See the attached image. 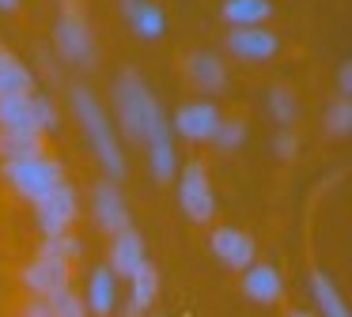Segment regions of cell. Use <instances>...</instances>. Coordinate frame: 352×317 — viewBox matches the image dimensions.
<instances>
[{
	"label": "cell",
	"instance_id": "6da1fadb",
	"mask_svg": "<svg viewBox=\"0 0 352 317\" xmlns=\"http://www.w3.org/2000/svg\"><path fill=\"white\" fill-rule=\"evenodd\" d=\"M114 110H118V121H122L125 136L129 140H148V132H152L163 117L160 102H155V95L148 91V83L140 80L137 72H122L114 83Z\"/></svg>",
	"mask_w": 352,
	"mask_h": 317
},
{
	"label": "cell",
	"instance_id": "7a4b0ae2",
	"mask_svg": "<svg viewBox=\"0 0 352 317\" xmlns=\"http://www.w3.org/2000/svg\"><path fill=\"white\" fill-rule=\"evenodd\" d=\"M72 110H76L80 125H84L87 140H91V148H95V155H99L102 170L110 174V181L125 178L122 143H118L114 132H110V117H107V110L99 106V98H95L87 87H72Z\"/></svg>",
	"mask_w": 352,
	"mask_h": 317
},
{
	"label": "cell",
	"instance_id": "3957f363",
	"mask_svg": "<svg viewBox=\"0 0 352 317\" xmlns=\"http://www.w3.org/2000/svg\"><path fill=\"white\" fill-rule=\"evenodd\" d=\"M4 174H8L12 189L27 200H42L46 193H54L57 185L65 181L61 174V163L57 158H46V155H34V158H19V163H4Z\"/></svg>",
	"mask_w": 352,
	"mask_h": 317
},
{
	"label": "cell",
	"instance_id": "277c9868",
	"mask_svg": "<svg viewBox=\"0 0 352 317\" xmlns=\"http://www.w3.org/2000/svg\"><path fill=\"white\" fill-rule=\"evenodd\" d=\"M178 178V204L182 211L193 219V223H208L216 215V193H212V181H208V170L201 163H186Z\"/></svg>",
	"mask_w": 352,
	"mask_h": 317
},
{
	"label": "cell",
	"instance_id": "5b68a950",
	"mask_svg": "<svg viewBox=\"0 0 352 317\" xmlns=\"http://www.w3.org/2000/svg\"><path fill=\"white\" fill-rule=\"evenodd\" d=\"M54 42H57V49H61V57L76 60V64H84V68L95 64V38H91V30H87V23L80 12H65L61 19H57Z\"/></svg>",
	"mask_w": 352,
	"mask_h": 317
},
{
	"label": "cell",
	"instance_id": "8992f818",
	"mask_svg": "<svg viewBox=\"0 0 352 317\" xmlns=\"http://www.w3.org/2000/svg\"><path fill=\"white\" fill-rule=\"evenodd\" d=\"M34 215H38L42 234H65L69 231L72 219H76V193H72L69 181H61V185H57L54 193H46L42 200H34Z\"/></svg>",
	"mask_w": 352,
	"mask_h": 317
},
{
	"label": "cell",
	"instance_id": "52a82bcc",
	"mask_svg": "<svg viewBox=\"0 0 352 317\" xmlns=\"http://www.w3.org/2000/svg\"><path fill=\"white\" fill-rule=\"evenodd\" d=\"M228 49L239 60H273L280 53V38L265 27H231L228 30Z\"/></svg>",
	"mask_w": 352,
	"mask_h": 317
},
{
	"label": "cell",
	"instance_id": "ba28073f",
	"mask_svg": "<svg viewBox=\"0 0 352 317\" xmlns=\"http://www.w3.org/2000/svg\"><path fill=\"white\" fill-rule=\"evenodd\" d=\"M91 208H95V223L102 226L107 234H118V231H125L129 226V208H125V196H122V189H118V181H99L95 185V193H91Z\"/></svg>",
	"mask_w": 352,
	"mask_h": 317
},
{
	"label": "cell",
	"instance_id": "9c48e42d",
	"mask_svg": "<svg viewBox=\"0 0 352 317\" xmlns=\"http://www.w3.org/2000/svg\"><path fill=\"white\" fill-rule=\"evenodd\" d=\"M23 287L34 298H46L54 291L69 287V261H54V257H34L23 268Z\"/></svg>",
	"mask_w": 352,
	"mask_h": 317
},
{
	"label": "cell",
	"instance_id": "30bf717a",
	"mask_svg": "<svg viewBox=\"0 0 352 317\" xmlns=\"http://www.w3.org/2000/svg\"><path fill=\"white\" fill-rule=\"evenodd\" d=\"M220 110H216L212 102H186V106H178V113H175V128L186 136V140H197V143H205V140H212V132L220 128Z\"/></svg>",
	"mask_w": 352,
	"mask_h": 317
},
{
	"label": "cell",
	"instance_id": "8fae6325",
	"mask_svg": "<svg viewBox=\"0 0 352 317\" xmlns=\"http://www.w3.org/2000/svg\"><path fill=\"white\" fill-rule=\"evenodd\" d=\"M212 253L220 257L228 268H250L254 264V238L243 231H235V226H220V231H212Z\"/></svg>",
	"mask_w": 352,
	"mask_h": 317
},
{
	"label": "cell",
	"instance_id": "7c38bea8",
	"mask_svg": "<svg viewBox=\"0 0 352 317\" xmlns=\"http://www.w3.org/2000/svg\"><path fill=\"white\" fill-rule=\"evenodd\" d=\"M144 261H148L144 238H140L133 226L118 231L114 242H110V272H114V276H133V272H137Z\"/></svg>",
	"mask_w": 352,
	"mask_h": 317
},
{
	"label": "cell",
	"instance_id": "4fadbf2b",
	"mask_svg": "<svg viewBox=\"0 0 352 317\" xmlns=\"http://www.w3.org/2000/svg\"><path fill=\"white\" fill-rule=\"evenodd\" d=\"M243 291L250 302H261V306H273L276 298L284 294V279L273 264H250L243 272Z\"/></svg>",
	"mask_w": 352,
	"mask_h": 317
},
{
	"label": "cell",
	"instance_id": "5bb4252c",
	"mask_svg": "<svg viewBox=\"0 0 352 317\" xmlns=\"http://www.w3.org/2000/svg\"><path fill=\"white\" fill-rule=\"evenodd\" d=\"M148 163H152L155 181H170L178 174V158H175V143H170L167 121H160V125L148 132Z\"/></svg>",
	"mask_w": 352,
	"mask_h": 317
},
{
	"label": "cell",
	"instance_id": "9a60e30c",
	"mask_svg": "<svg viewBox=\"0 0 352 317\" xmlns=\"http://www.w3.org/2000/svg\"><path fill=\"white\" fill-rule=\"evenodd\" d=\"M0 132H38V121H34V106L31 95H12V98H0Z\"/></svg>",
	"mask_w": 352,
	"mask_h": 317
},
{
	"label": "cell",
	"instance_id": "2e32d148",
	"mask_svg": "<svg viewBox=\"0 0 352 317\" xmlns=\"http://www.w3.org/2000/svg\"><path fill=\"white\" fill-rule=\"evenodd\" d=\"M114 306H118V276L110 272V264H99L91 272V283H87V309L107 317Z\"/></svg>",
	"mask_w": 352,
	"mask_h": 317
},
{
	"label": "cell",
	"instance_id": "e0dca14e",
	"mask_svg": "<svg viewBox=\"0 0 352 317\" xmlns=\"http://www.w3.org/2000/svg\"><path fill=\"white\" fill-rule=\"evenodd\" d=\"M129 279H133V294H129V309H125V317H140V314L152 309L155 294H160V272L144 261Z\"/></svg>",
	"mask_w": 352,
	"mask_h": 317
},
{
	"label": "cell",
	"instance_id": "ac0fdd59",
	"mask_svg": "<svg viewBox=\"0 0 352 317\" xmlns=\"http://www.w3.org/2000/svg\"><path fill=\"white\" fill-rule=\"evenodd\" d=\"M186 72H190V80L197 83L201 91H208V95H216V91L223 87V80H228V68H223V60L216 57V53H193V57L186 60Z\"/></svg>",
	"mask_w": 352,
	"mask_h": 317
},
{
	"label": "cell",
	"instance_id": "d6986e66",
	"mask_svg": "<svg viewBox=\"0 0 352 317\" xmlns=\"http://www.w3.org/2000/svg\"><path fill=\"white\" fill-rule=\"evenodd\" d=\"M12 95H34V75L27 64H19L16 57L0 49V98H12Z\"/></svg>",
	"mask_w": 352,
	"mask_h": 317
},
{
	"label": "cell",
	"instance_id": "ffe728a7",
	"mask_svg": "<svg viewBox=\"0 0 352 317\" xmlns=\"http://www.w3.org/2000/svg\"><path fill=\"white\" fill-rule=\"evenodd\" d=\"M125 15H129L133 30H137L140 38H160L163 27H167L163 12L152 4V0H125Z\"/></svg>",
	"mask_w": 352,
	"mask_h": 317
},
{
	"label": "cell",
	"instance_id": "44dd1931",
	"mask_svg": "<svg viewBox=\"0 0 352 317\" xmlns=\"http://www.w3.org/2000/svg\"><path fill=\"white\" fill-rule=\"evenodd\" d=\"M311 294H314V302H318V309H322L318 317H349V306H344L341 291H337L333 279H329L322 268L311 276Z\"/></svg>",
	"mask_w": 352,
	"mask_h": 317
},
{
	"label": "cell",
	"instance_id": "7402d4cb",
	"mask_svg": "<svg viewBox=\"0 0 352 317\" xmlns=\"http://www.w3.org/2000/svg\"><path fill=\"white\" fill-rule=\"evenodd\" d=\"M269 12H273L269 0H228L223 4V19L231 27H258V23L269 19Z\"/></svg>",
	"mask_w": 352,
	"mask_h": 317
},
{
	"label": "cell",
	"instance_id": "603a6c76",
	"mask_svg": "<svg viewBox=\"0 0 352 317\" xmlns=\"http://www.w3.org/2000/svg\"><path fill=\"white\" fill-rule=\"evenodd\" d=\"M0 155H4V163H19V158L42 155V136H31V132H0Z\"/></svg>",
	"mask_w": 352,
	"mask_h": 317
},
{
	"label": "cell",
	"instance_id": "cb8c5ba5",
	"mask_svg": "<svg viewBox=\"0 0 352 317\" xmlns=\"http://www.w3.org/2000/svg\"><path fill=\"white\" fill-rule=\"evenodd\" d=\"M42 302V309H46V317H87V302L80 298L76 291H54V294H46V298H38Z\"/></svg>",
	"mask_w": 352,
	"mask_h": 317
},
{
	"label": "cell",
	"instance_id": "d4e9b609",
	"mask_svg": "<svg viewBox=\"0 0 352 317\" xmlns=\"http://www.w3.org/2000/svg\"><path fill=\"white\" fill-rule=\"evenodd\" d=\"M80 253V238H72L69 231L65 234H46L38 246V257H54V261H72Z\"/></svg>",
	"mask_w": 352,
	"mask_h": 317
},
{
	"label": "cell",
	"instance_id": "484cf974",
	"mask_svg": "<svg viewBox=\"0 0 352 317\" xmlns=\"http://www.w3.org/2000/svg\"><path fill=\"white\" fill-rule=\"evenodd\" d=\"M326 128H329V136H344L352 128V102H349V98H337V102L329 106Z\"/></svg>",
	"mask_w": 352,
	"mask_h": 317
},
{
	"label": "cell",
	"instance_id": "4316f807",
	"mask_svg": "<svg viewBox=\"0 0 352 317\" xmlns=\"http://www.w3.org/2000/svg\"><path fill=\"white\" fill-rule=\"evenodd\" d=\"M243 136H246V125L239 117H231V121H220V128L212 132V143L220 151H231V148H239V143H243Z\"/></svg>",
	"mask_w": 352,
	"mask_h": 317
},
{
	"label": "cell",
	"instance_id": "83f0119b",
	"mask_svg": "<svg viewBox=\"0 0 352 317\" xmlns=\"http://www.w3.org/2000/svg\"><path fill=\"white\" fill-rule=\"evenodd\" d=\"M269 113H273L280 125H292V121H296V98L284 87H273L269 91Z\"/></svg>",
	"mask_w": 352,
	"mask_h": 317
},
{
	"label": "cell",
	"instance_id": "f1b7e54d",
	"mask_svg": "<svg viewBox=\"0 0 352 317\" xmlns=\"http://www.w3.org/2000/svg\"><path fill=\"white\" fill-rule=\"evenodd\" d=\"M31 106H34V121H38V132H50V128H57V106L50 102L46 95H31Z\"/></svg>",
	"mask_w": 352,
	"mask_h": 317
},
{
	"label": "cell",
	"instance_id": "f546056e",
	"mask_svg": "<svg viewBox=\"0 0 352 317\" xmlns=\"http://www.w3.org/2000/svg\"><path fill=\"white\" fill-rule=\"evenodd\" d=\"M296 136H292V132H280V136H276V155H280V158H296Z\"/></svg>",
	"mask_w": 352,
	"mask_h": 317
},
{
	"label": "cell",
	"instance_id": "4dcf8cb0",
	"mask_svg": "<svg viewBox=\"0 0 352 317\" xmlns=\"http://www.w3.org/2000/svg\"><path fill=\"white\" fill-rule=\"evenodd\" d=\"M337 91H341V98L352 95V64H349V60H344L341 72H337Z\"/></svg>",
	"mask_w": 352,
	"mask_h": 317
},
{
	"label": "cell",
	"instance_id": "1f68e13d",
	"mask_svg": "<svg viewBox=\"0 0 352 317\" xmlns=\"http://www.w3.org/2000/svg\"><path fill=\"white\" fill-rule=\"evenodd\" d=\"M0 8H4V12H16V8H19V0H0Z\"/></svg>",
	"mask_w": 352,
	"mask_h": 317
},
{
	"label": "cell",
	"instance_id": "d6a6232c",
	"mask_svg": "<svg viewBox=\"0 0 352 317\" xmlns=\"http://www.w3.org/2000/svg\"><path fill=\"white\" fill-rule=\"evenodd\" d=\"M288 317H318V314H307V309H296V314H288Z\"/></svg>",
	"mask_w": 352,
	"mask_h": 317
}]
</instances>
